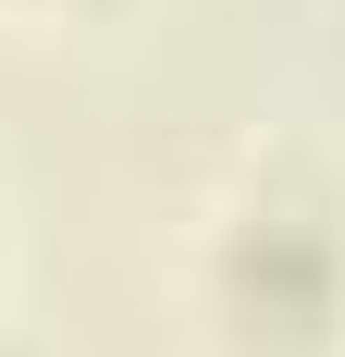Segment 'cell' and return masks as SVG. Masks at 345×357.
<instances>
[{
    "label": "cell",
    "mask_w": 345,
    "mask_h": 357,
    "mask_svg": "<svg viewBox=\"0 0 345 357\" xmlns=\"http://www.w3.org/2000/svg\"><path fill=\"white\" fill-rule=\"evenodd\" d=\"M222 284H235L247 333L309 345V333H333V308H345V247H333L321 210H247L235 247H222Z\"/></svg>",
    "instance_id": "obj_1"
}]
</instances>
